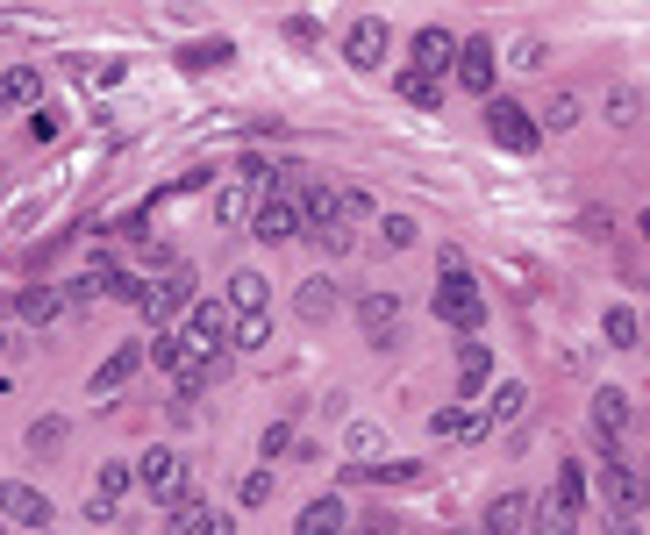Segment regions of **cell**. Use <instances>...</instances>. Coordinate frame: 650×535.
<instances>
[{
    "mask_svg": "<svg viewBox=\"0 0 650 535\" xmlns=\"http://www.w3.org/2000/svg\"><path fill=\"white\" fill-rule=\"evenodd\" d=\"M594 428H600L608 442L629 428V400H622V393H600V400H594Z\"/></svg>",
    "mask_w": 650,
    "mask_h": 535,
    "instance_id": "24",
    "label": "cell"
},
{
    "mask_svg": "<svg viewBox=\"0 0 650 535\" xmlns=\"http://www.w3.org/2000/svg\"><path fill=\"white\" fill-rule=\"evenodd\" d=\"M265 335H271V321H265V314H236V335H230V343H236V350H258Z\"/></svg>",
    "mask_w": 650,
    "mask_h": 535,
    "instance_id": "32",
    "label": "cell"
},
{
    "mask_svg": "<svg viewBox=\"0 0 650 535\" xmlns=\"http://www.w3.org/2000/svg\"><path fill=\"white\" fill-rule=\"evenodd\" d=\"M393 94L415 100V107H436V100H444V79H436V72H422V65H407V72H393Z\"/></svg>",
    "mask_w": 650,
    "mask_h": 535,
    "instance_id": "19",
    "label": "cell"
},
{
    "mask_svg": "<svg viewBox=\"0 0 650 535\" xmlns=\"http://www.w3.org/2000/svg\"><path fill=\"white\" fill-rule=\"evenodd\" d=\"M230 308L236 314H265V279H258V271H236V279H230Z\"/></svg>",
    "mask_w": 650,
    "mask_h": 535,
    "instance_id": "23",
    "label": "cell"
},
{
    "mask_svg": "<svg viewBox=\"0 0 650 535\" xmlns=\"http://www.w3.org/2000/svg\"><path fill=\"white\" fill-rule=\"evenodd\" d=\"M286 36H294V43H300V51H315V43H322V29H315V22H308V14H294V22H286Z\"/></svg>",
    "mask_w": 650,
    "mask_h": 535,
    "instance_id": "39",
    "label": "cell"
},
{
    "mask_svg": "<svg viewBox=\"0 0 650 535\" xmlns=\"http://www.w3.org/2000/svg\"><path fill=\"white\" fill-rule=\"evenodd\" d=\"M386 22H380V14H358V22H351V36H343V57H351V65L358 72H380L386 65Z\"/></svg>",
    "mask_w": 650,
    "mask_h": 535,
    "instance_id": "7",
    "label": "cell"
},
{
    "mask_svg": "<svg viewBox=\"0 0 650 535\" xmlns=\"http://www.w3.org/2000/svg\"><path fill=\"white\" fill-rule=\"evenodd\" d=\"M529 507H536L529 493H501V500L487 507V535H522V528H529Z\"/></svg>",
    "mask_w": 650,
    "mask_h": 535,
    "instance_id": "16",
    "label": "cell"
},
{
    "mask_svg": "<svg viewBox=\"0 0 650 535\" xmlns=\"http://www.w3.org/2000/svg\"><path fill=\"white\" fill-rule=\"evenodd\" d=\"M458 86L465 94H493V72H501V51H493V43H458Z\"/></svg>",
    "mask_w": 650,
    "mask_h": 535,
    "instance_id": "9",
    "label": "cell"
},
{
    "mask_svg": "<svg viewBox=\"0 0 650 535\" xmlns=\"http://www.w3.org/2000/svg\"><path fill=\"white\" fill-rule=\"evenodd\" d=\"M251 214H258V179H244V172H236L230 186L215 193V222H251Z\"/></svg>",
    "mask_w": 650,
    "mask_h": 535,
    "instance_id": "13",
    "label": "cell"
},
{
    "mask_svg": "<svg viewBox=\"0 0 650 535\" xmlns=\"http://www.w3.org/2000/svg\"><path fill=\"white\" fill-rule=\"evenodd\" d=\"M265 500H271V471H251L244 479V507H265Z\"/></svg>",
    "mask_w": 650,
    "mask_h": 535,
    "instance_id": "38",
    "label": "cell"
},
{
    "mask_svg": "<svg viewBox=\"0 0 650 535\" xmlns=\"http://www.w3.org/2000/svg\"><path fill=\"white\" fill-rule=\"evenodd\" d=\"M415 65L444 79V72L458 65V36H450V29H415Z\"/></svg>",
    "mask_w": 650,
    "mask_h": 535,
    "instance_id": "12",
    "label": "cell"
},
{
    "mask_svg": "<svg viewBox=\"0 0 650 535\" xmlns=\"http://www.w3.org/2000/svg\"><path fill=\"white\" fill-rule=\"evenodd\" d=\"M0 514H8V522H22V528H43V522H51V500H43L36 485L8 479V485H0Z\"/></svg>",
    "mask_w": 650,
    "mask_h": 535,
    "instance_id": "10",
    "label": "cell"
},
{
    "mask_svg": "<svg viewBox=\"0 0 650 535\" xmlns=\"http://www.w3.org/2000/svg\"><path fill=\"white\" fill-rule=\"evenodd\" d=\"M436 321H450V329H465V335L487 321V300H479V286H472V271H465V265L436 271Z\"/></svg>",
    "mask_w": 650,
    "mask_h": 535,
    "instance_id": "1",
    "label": "cell"
},
{
    "mask_svg": "<svg viewBox=\"0 0 650 535\" xmlns=\"http://www.w3.org/2000/svg\"><path fill=\"white\" fill-rule=\"evenodd\" d=\"M294 535H343V500L329 493V500H308L300 507V522H294Z\"/></svg>",
    "mask_w": 650,
    "mask_h": 535,
    "instance_id": "18",
    "label": "cell"
},
{
    "mask_svg": "<svg viewBox=\"0 0 650 535\" xmlns=\"http://www.w3.org/2000/svg\"><path fill=\"white\" fill-rule=\"evenodd\" d=\"M380 243H386V250H407V243H415V222H407V214H386V222H380Z\"/></svg>",
    "mask_w": 650,
    "mask_h": 535,
    "instance_id": "33",
    "label": "cell"
},
{
    "mask_svg": "<svg viewBox=\"0 0 650 535\" xmlns=\"http://www.w3.org/2000/svg\"><path fill=\"white\" fill-rule=\"evenodd\" d=\"M637 335H643V314H629V308H608V343H615V350H629Z\"/></svg>",
    "mask_w": 650,
    "mask_h": 535,
    "instance_id": "28",
    "label": "cell"
},
{
    "mask_svg": "<svg viewBox=\"0 0 650 535\" xmlns=\"http://www.w3.org/2000/svg\"><path fill=\"white\" fill-rule=\"evenodd\" d=\"M230 57H236V43H230V36H215V43H187V51H179V65L207 72V65H230Z\"/></svg>",
    "mask_w": 650,
    "mask_h": 535,
    "instance_id": "26",
    "label": "cell"
},
{
    "mask_svg": "<svg viewBox=\"0 0 650 535\" xmlns=\"http://www.w3.org/2000/svg\"><path fill=\"white\" fill-rule=\"evenodd\" d=\"M43 100V79L29 65H8L0 72V107H36Z\"/></svg>",
    "mask_w": 650,
    "mask_h": 535,
    "instance_id": "20",
    "label": "cell"
},
{
    "mask_svg": "<svg viewBox=\"0 0 650 535\" xmlns=\"http://www.w3.org/2000/svg\"><path fill=\"white\" fill-rule=\"evenodd\" d=\"M187 335H193L201 350H222V343L236 335V308H230V300H193V321H187Z\"/></svg>",
    "mask_w": 650,
    "mask_h": 535,
    "instance_id": "8",
    "label": "cell"
},
{
    "mask_svg": "<svg viewBox=\"0 0 650 535\" xmlns=\"http://www.w3.org/2000/svg\"><path fill=\"white\" fill-rule=\"evenodd\" d=\"M57 442H65V421H36L29 428V450H57Z\"/></svg>",
    "mask_w": 650,
    "mask_h": 535,
    "instance_id": "36",
    "label": "cell"
},
{
    "mask_svg": "<svg viewBox=\"0 0 650 535\" xmlns=\"http://www.w3.org/2000/svg\"><path fill=\"white\" fill-rule=\"evenodd\" d=\"M187 350H193V335H164V329H158V343H150V364L179 372V364H187Z\"/></svg>",
    "mask_w": 650,
    "mask_h": 535,
    "instance_id": "27",
    "label": "cell"
},
{
    "mask_svg": "<svg viewBox=\"0 0 650 535\" xmlns=\"http://www.w3.org/2000/svg\"><path fill=\"white\" fill-rule=\"evenodd\" d=\"M337 308H343V293H337L329 279H308V286H300V321H329Z\"/></svg>",
    "mask_w": 650,
    "mask_h": 535,
    "instance_id": "22",
    "label": "cell"
},
{
    "mask_svg": "<svg viewBox=\"0 0 650 535\" xmlns=\"http://www.w3.org/2000/svg\"><path fill=\"white\" fill-rule=\"evenodd\" d=\"M508 65H522V72H536V65H543V36H522V43H515V57H508Z\"/></svg>",
    "mask_w": 650,
    "mask_h": 535,
    "instance_id": "37",
    "label": "cell"
},
{
    "mask_svg": "<svg viewBox=\"0 0 650 535\" xmlns=\"http://www.w3.org/2000/svg\"><path fill=\"white\" fill-rule=\"evenodd\" d=\"M315 243H322V250H329V257H343V250H351V228H343V222H337V228H322V236H315Z\"/></svg>",
    "mask_w": 650,
    "mask_h": 535,
    "instance_id": "41",
    "label": "cell"
},
{
    "mask_svg": "<svg viewBox=\"0 0 650 535\" xmlns=\"http://www.w3.org/2000/svg\"><path fill=\"white\" fill-rule=\"evenodd\" d=\"M487 136H493V143H501V150H536V121H529V107L522 100H487Z\"/></svg>",
    "mask_w": 650,
    "mask_h": 535,
    "instance_id": "4",
    "label": "cell"
},
{
    "mask_svg": "<svg viewBox=\"0 0 650 535\" xmlns=\"http://www.w3.org/2000/svg\"><path fill=\"white\" fill-rule=\"evenodd\" d=\"M0 522H8V514H0Z\"/></svg>",
    "mask_w": 650,
    "mask_h": 535,
    "instance_id": "46",
    "label": "cell"
},
{
    "mask_svg": "<svg viewBox=\"0 0 650 535\" xmlns=\"http://www.w3.org/2000/svg\"><path fill=\"white\" fill-rule=\"evenodd\" d=\"M572 121H579V100H572V94H551V100H543V129H572Z\"/></svg>",
    "mask_w": 650,
    "mask_h": 535,
    "instance_id": "31",
    "label": "cell"
},
{
    "mask_svg": "<svg viewBox=\"0 0 650 535\" xmlns=\"http://www.w3.org/2000/svg\"><path fill=\"white\" fill-rule=\"evenodd\" d=\"M600 500H608V514H643V500H650V485H643V471H629L622 457H600Z\"/></svg>",
    "mask_w": 650,
    "mask_h": 535,
    "instance_id": "2",
    "label": "cell"
},
{
    "mask_svg": "<svg viewBox=\"0 0 650 535\" xmlns=\"http://www.w3.org/2000/svg\"><path fill=\"white\" fill-rule=\"evenodd\" d=\"M608 535H643V528H637V514H608Z\"/></svg>",
    "mask_w": 650,
    "mask_h": 535,
    "instance_id": "43",
    "label": "cell"
},
{
    "mask_svg": "<svg viewBox=\"0 0 650 535\" xmlns=\"http://www.w3.org/2000/svg\"><path fill=\"white\" fill-rule=\"evenodd\" d=\"M29 136H36V143H51V136H57V115H51V107H36V115H29Z\"/></svg>",
    "mask_w": 650,
    "mask_h": 535,
    "instance_id": "40",
    "label": "cell"
},
{
    "mask_svg": "<svg viewBox=\"0 0 650 535\" xmlns=\"http://www.w3.org/2000/svg\"><path fill=\"white\" fill-rule=\"evenodd\" d=\"M22 314L29 321H57L65 314V293H51V286H43V293H22Z\"/></svg>",
    "mask_w": 650,
    "mask_h": 535,
    "instance_id": "30",
    "label": "cell"
},
{
    "mask_svg": "<svg viewBox=\"0 0 650 535\" xmlns=\"http://www.w3.org/2000/svg\"><path fill=\"white\" fill-rule=\"evenodd\" d=\"M529 415V386L522 378H508L501 393H493V407H487V421H522Z\"/></svg>",
    "mask_w": 650,
    "mask_h": 535,
    "instance_id": "25",
    "label": "cell"
},
{
    "mask_svg": "<svg viewBox=\"0 0 650 535\" xmlns=\"http://www.w3.org/2000/svg\"><path fill=\"white\" fill-rule=\"evenodd\" d=\"M136 485H143L158 507H164V500H179V493H187V457H179V450H143V464H136Z\"/></svg>",
    "mask_w": 650,
    "mask_h": 535,
    "instance_id": "3",
    "label": "cell"
},
{
    "mask_svg": "<svg viewBox=\"0 0 650 535\" xmlns=\"http://www.w3.org/2000/svg\"><path fill=\"white\" fill-rule=\"evenodd\" d=\"M487 378H493L487 343H465V350H458V400H479V393H487Z\"/></svg>",
    "mask_w": 650,
    "mask_h": 535,
    "instance_id": "14",
    "label": "cell"
},
{
    "mask_svg": "<svg viewBox=\"0 0 650 535\" xmlns=\"http://www.w3.org/2000/svg\"><path fill=\"white\" fill-rule=\"evenodd\" d=\"M286 442H294V428H286V421H271V428H265V442H258V450H265V457H279V450H286Z\"/></svg>",
    "mask_w": 650,
    "mask_h": 535,
    "instance_id": "42",
    "label": "cell"
},
{
    "mask_svg": "<svg viewBox=\"0 0 650 535\" xmlns=\"http://www.w3.org/2000/svg\"><path fill=\"white\" fill-rule=\"evenodd\" d=\"M201 535H236V522H230V514H207V522H201Z\"/></svg>",
    "mask_w": 650,
    "mask_h": 535,
    "instance_id": "44",
    "label": "cell"
},
{
    "mask_svg": "<svg viewBox=\"0 0 650 535\" xmlns=\"http://www.w3.org/2000/svg\"><path fill=\"white\" fill-rule=\"evenodd\" d=\"M251 236L258 243H294L300 236V201L294 193H265L258 214H251Z\"/></svg>",
    "mask_w": 650,
    "mask_h": 535,
    "instance_id": "5",
    "label": "cell"
},
{
    "mask_svg": "<svg viewBox=\"0 0 650 535\" xmlns=\"http://www.w3.org/2000/svg\"><path fill=\"white\" fill-rule=\"evenodd\" d=\"M136 364H143V350H136V343H122V350H115V357L94 372V393H100V400H108V393H122L129 378H136Z\"/></svg>",
    "mask_w": 650,
    "mask_h": 535,
    "instance_id": "17",
    "label": "cell"
},
{
    "mask_svg": "<svg viewBox=\"0 0 650 535\" xmlns=\"http://www.w3.org/2000/svg\"><path fill=\"white\" fill-rule=\"evenodd\" d=\"M358 321H365V343H393V329H401V293H365L358 300Z\"/></svg>",
    "mask_w": 650,
    "mask_h": 535,
    "instance_id": "11",
    "label": "cell"
},
{
    "mask_svg": "<svg viewBox=\"0 0 650 535\" xmlns=\"http://www.w3.org/2000/svg\"><path fill=\"white\" fill-rule=\"evenodd\" d=\"M643 335H650V321H643Z\"/></svg>",
    "mask_w": 650,
    "mask_h": 535,
    "instance_id": "45",
    "label": "cell"
},
{
    "mask_svg": "<svg viewBox=\"0 0 650 535\" xmlns=\"http://www.w3.org/2000/svg\"><path fill=\"white\" fill-rule=\"evenodd\" d=\"M637 107H643L637 86H615V94H608V121H615V129H629V121H637Z\"/></svg>",
    "mask_w": 650,
    "mask_h": 535,
    "instance_id": "29",
    "label": "cell"
},
{
    "mask_svg": "<svg viewBox=\"0 0 650 535\" xmlns=\"http://www.w3.org/2000/svg\"><path fill=\"white\" fill-rule=\"evenodd\" d=\"M129 479H136V471H129V464H100V485H94V493H108V500H122V493H129Z\"/></svg>",
    "mask_w": 650,
    "mask_h": 535,
    "instance_id": "35",
    "label": "cell"
},
{
    "mask_svg": "<svg viewBox=\"0 0 650 535\" xmlns=\"http://www.w3.org/2000/svg\"><path fill=\"white\" fill-rule=\"evenodd\" d=\"M187 300H193V271H164V279H150L143 293H136V308H143V314L164 329V321H172L179 308H187Z\"/></svg>",
    "mask_w": 650,
    "mask_h": 535,
    "instance_id": "6",
    "label": "cell"
},
{
    "mask_svg": "<svg viewBox=\"0 0 650 535\" xmlns=\"http://www.w3.org/2000/svg\"><path fill=\"white\" fill-rule=\"evenodd\" d=\"M201 522H207V500H193V493L164 500V535H201Z\"/></svg>",
    "mask_w": 650,
    "mask_h": 535,
    "instance_id": "21",
    "label": "cell"
},
{
    "mask_svg": "<svg viewBox=\"0 0 650 535\" xmlns=\"http://www.w3.org/2000/svg\"><path fill=\"white\" fill-rule=\"evenodd\" d=\"M493 421H479V415H465V407H436L429 415V436H444V442H479Z\"/></svg>",
    "mask_w": 650,
    "mask_h": 535,
    "instance_id": "15",
    "label": "cell"
},
{
    "mask_svg": "<svg viewBox=\"0 0 650 535\" xmlns=\"http://www.w3.org/2000/svg\"><path fill=\"white\" fill-rule=\"evenodd\" d=\"M358 479H372V485H407V479H415V464H358Z\"/></svg>",
    "mask_w": 650,
    "mask_h": 535,
    "instance_id": "34",
    "label": "cell"
}]
</instances>
